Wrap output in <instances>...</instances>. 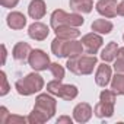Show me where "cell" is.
<instances>
[{"mask_svg": "<svg viewBox=\"0 0 124 124\" xmlns=\"http://www.w3.org/2000/svg\"><path fill=\"white\" fill-rule=\"evenodd\" d=\"M55 107L57 102L53 96L47 95V93H41L37 96L35 99V107L32 109V112L28 117V123L31 124H42L45 121H48L54 112H55Z\"/></svg>", "mask_w": 124, "mask_h": 124, "instance_id": "obj_1", "label": "cell"}, {"mask_svg": "<svg viewBox=\"0 0 124 124\" xmlns=\"http://www.w3.org/2000/svg\"><path fill=\"white\" fill-rule=\"evenodd\" d=\"M15 86H16V91L19 95L29 96L35 92H39L44 88V79L38 73H29V75H26V78L18 80Z\"/></svg>", "mask_w": 124, "mask_h": 124, "instance_id": "obj_2", "label": "cell"}, {"mask_svg": "<svg viewBox=\"0 0 124 124\" xmlns=\"http://www.w3.org/2000/svg\"><path fill=\"white\" fill-rule=\"evenodd\" d=\"M67 69L76 75H91L93 72V67L96 66V57L95 55H79L72 57L67 60Z\"/></svg>", "mask_w": 124, "mask_h": 124, "instance_id": "obj_3", "label": "cell"}, {"mask_svg": "<svg viewBox=\"0 0 124 124\" xmlns=\"http://www.w3.org/2000/svg\"><path fill=\"white\" fill-rule=\"evenodd\" d=\"M85 19L78 15V13H66L64 10H54L53 15H51V26L55 29L57 26H61V25H69V26H80L83 25Z\"/></svg>", "mask_w": 124, "mask_h": 124, "instance_id": "obj_4", "label": "cell"}, {"mask_svg": "<svg viewBox=\"0 0 124 124\" xmlns=\"http://www.w3.org/2000/svg\"><path fill=\"white\" fill-rule=\"evenodd\" d=\"M47 92L58 96V98H63L66 101H72L78 96V88L73 85H63L61 80H53L47 83Z\"/></svg>", "mask_w": 124, "mask_h": 124, "instance_id": "obj_5", "label": "cell"}, {"mask_svg": "<svg viewBox=\"0 0 124 124\" xmlns=\"http://www.w3.org/2000/svg\"><path fill=\"white\" fill-rule=\"evenodd\" d=\"M28 63L37 72L47 70V69H50V64H51L48 54H45L42 50H32L28 57Z\"/></svg>", "mask_w": 124, "mask_h": 124, "instance_id": "obj_6", "label": "cell"}, {"mask_svg": "<svg viewBox=\"0 0 124 124\" xmlns=\"http://www.w3.org/2000/svg\"><path fill=\"white\" fill-rule=\"evenodd\" d=\"M102 42H104V41H102V37L98 35V34H95V32L86 34L85 37H82V44H83L85 50H86L89 54H95V53L101 48Z\"/></svg>", "mask_w": 124, "mask_h": 124, "instance_id": "obj_7", "label": "cell"}, {"mask_svg": "<svg viewBox=\"0 0 124 124\" xmlns=\"http://www.w3.org/2000/svg\"><path fill=\"white\" fill-rule=\"evenodd\" d=\"M117 0H99L96 3V10L105 18H114L117 16Z\"/></svg>", "mask_w": 124, "mask_h": 124, "instance_id": "obj_8", "label": "cell"}, {"mask_svg": "<svg viewBox=\"0 0 124 124\" xmlns=\"http://www.w3.org/2000/svg\"><path fill=\"white\" fill-rule=\"evenodd\" d=\"M50 34V29L47 25L41 23V22H34L29 28H28V35L35 39V41H44Z\"/></svg>", "mask_w": 124, "mask_h": 124, "instance_id": "obj_9", "label": "cell"}, {"mask_svg": "<svg viewBox=\"0 0 124 124\" xmlns=\"http://www.w3.org/2000/svg\"><path fill=\"white\" fill-rule=\"evenodd\" d=\"M92 117V108L89 104L86 102H80L73 109V118L78 121V123H86L89 121Z\"/></svg>", "mask_w": 124, "mask_h": 124, "instance_id": "obj_10", "label": "cell"}, {"mask_svg": "<svg viewBox=\"0 0 124 124\" xmlns=\"http://www.w3.org/2000/svg\"><path fill=\"white\" fill-rule=\"evenodd\" d=\"M95 82H96V85H99L102 88H105L111 82V67L107 63H102L98 66V70L95 75Z\"/></svg>", "mask_w": 124, "mask_h": 124, "instance_id": "obj_11", "label": "cell"}, {"mask_svg": "<svg viewBox=\"0 0 124 124\" xmlns=\"http://www.w3.org/2000/svg\"><path fill=\"white\" fill-rule=\"evenodd\" d=\"M55 37L64 38V39H76L80 35V31L76 26H69V25H61L54 29Z\"/></svg>", "mask_w": 124, "mask_h": 124, "instance_id": "obj_12", "label": "cell"}, {"mask_svg": "<svg viewBox=\"0 0 124 124\" xmlns=\"http://www.w3.org/2000/svg\"><path fill=\"white\" fill-rule=\"evenodd\" d=\"M47 12V8H45V3L44 0H32L29 3V8H28V13L32 19H41Z\"/></svg>", "mask_w": 124, "mask_h": 124, "instance_id": "obj_13", "label": "cell"}, {"mask_svg": "<svg viewBox=\"0 0 124 124\" xmlns=\"http://www.w3.org/2000/svg\"><path fill=\"white\" fill-rule=\"evenodd\" d=\"M82 53H83V44H82V41L79 42V41H75V39H69L66 42L64 57H69V58L79 57V55H82Z\"/></svg>", "mask_w": 124, "mask_h": 124, "instance_id": "obj_14", "label": "cell"}, {"mask_svg": "<svg viewBox=\"0 0 124 124\" xmlns=\"http://www.w3.org/2000/svg\"><path fill=\"white\" fill-rule=\"evenodd\" d=\"M8 25L12 29H23L26 25V18L21 12H12L8 15Z\"/></svg>", "mask_w": 124, "mask_h": 124, "instance_id": "obj_15", "label": "cell"}, {"mask_svg": "<svg viewBox=\"0 0 124 124\" xmlns=\"http://www.w3.org/2000/svg\"><path fill=\"white\" fill-rule=\"evenodd\" d=\"M114 114V104H108V102H102L99 101L95 107V115L98 118H108Z\"/></svg>", "mask_w": 124, "mask_h": 124, "instance_id": "obj_16", "label": "cell"}, {"mask_svg": "<svg viewBox=\"0 0 124 124\" xmlns=\"http://www.w3.org/2000/svg\"><path fill=\"white\" fill-rule=\"evenodd\" d=\"M70 8L75 12L89 13L93 9V3H92V0H70Z\"/></svg>", "mask_w": 124, "mask_h": 124, "instance_id": "obj_17", "label": "cell"}, {"mask_svg": "<svg viewBox=\"0 0 124 124\" xmlns=\"http://www.w3.org/2000/svg\"><path fill=\"white\" fill-rule=\"evenodd\" d=\"M31 51L32 50H31L29 44H26V42H18L15 45V48H13V58L15 60H25V58L29 57Z\"/></svg>", "mask_w": 124, "mask_h": 124, "instance_id": "obj_18", "label": "cell"}, {"mask_svg": "<svg viewBox=\"0 0 124 124\" xmlns=\"http://www.w3.org/2000/svg\"><path fill=\"white\" fill-rule=\"evenodd\" d=\"M91 28L93 32H98V34H109L112 31V23L107 19H96L92 22Z\"/></svg>", "mask_w": 124, "mask_h": 124, "instance_id": "obj_19", "label": "cell"}, {"mask_svg": "<svg viewBox=\"0 0 124 124\" xmlns=\"http://www.w3.org/2000/svg\"><path fill=\"white\" fill-rule=\"evenodd\" d=\"M117 53H118V45L115 42H109L108 45H105V48L102 50L101 53V58L108 63V61H112L115 57H117Z\"/></svg>", "mask_w": 124, "mask_h": 124, "instance_id": "obj_20", "label": "cell"}, {"mask_svg": "<svg viewBox=\"0 0 124 124\" xmlns=\"http://www.w3.org/2000/svg\"><path fill=\"white\" fill-rule=\"evenodd\" d=\"M69 39H64V38H60V37H55L51 42V50L54 53V55L57 57H64V48H66V42Z\"/></svg>", "mask_w": 124, "mask_h": 124, "instance_id": "obj_21", "label": "cell"}, {"mask_svg": "<svg viewBox=\"0 0 124 124\" xmlns=\"http://www.w3.org/2000/svg\"><path fill=\"white\" fill-rule=\"evenodd\" d=\"M111 89L118 93V95H124V73H117L112 80H111Z\"/></svg>", "mask_w": 124, "mask_h": 124, "instance_id": "obj_22", "label": "cell"}, {"mask_svg": "<svg viewBox=\"0 0 124 124\" xmlns=\"http://www.w3.org/2000/svg\"><path fill=\"white\" fill-rule=\"evenodd\" d=\"M50 72L53 73V76L57 80H63V78H64V69L61 67L58 63H51L50 64Z\"/></svg>", "mask_w": 124, "mask_h": 124, "instance_id": "obj_23", "label": "cell"}, {"mask_svg": "<svg viewBox=\"0 0 124 124\" xmlns=\"http://www.w3.org/2000/svg\"><path fill=\"white\" fill-rule=\"evenodd\" d=\"M115 92L114 91H102L101 95H99V99L102 102H108V104H115Z\"/></svg>", "mask_w": 124, "mask_h": 124, "instance_id": "obj_24", "label": "cell"}, {"mask_svg": "<svg viewBox=\"0 0 124 124\" xmlns=\"http://www.w3.org/2000/svg\"><path fill=\"white\" fill-rule=\"evenodd\" d=\"M0 80H2V91H0V95L5 96L8 92H9V83H8V78H6V73L5 72H0Z\"/></svg>", "mask_w": 124, "mask_h": 124, "instance_id": "obj_25", "label": "cell"}, {"mask_svg": "<svg viewBox=\"0 0 124 124\" xmlns=\"http://www.w3.org/2000/svg\"><path fill=\"white\" fill-rule=\"evenodd\" d=\"M25 123H28V118L21 115H9L6 120V124H25Z\"/></svg>", "mask_w": 124, "mask_h": 124, "instance_id": "obj_26", "label": "cell"}, {"mask_svg": "<svg viewBox=\"0 0 124 124\" xmlns=\"http://www.w3.org/2000/svg\"><path fill=\"white\" fill-rule=\"evenodd\" d=\"M114 70L115 73H124V60L117 58V61L114 63Z\"/></svg>", "mask_w": 124, "mask_h": 124, "instance_id": "obj_27", "label": "cell"}, {"mask_svg": "<svg viewBox=\"0 0 124 124\" xmlns=\"http://www.w3.org/2000/svg\"><path fill=\"white\" fill-rule=\"evenodd\" d=\"M9 115H10V114H9V111H8L6 107H2V108H0V124H6V120H8Z\"/></svg>", "mask_w": 124, "mask_h": 124, "instance_id": "obj_28", "label": "cell"}, {"mask_svg": "<svg viewBox=\"0 0 124 124\" xmlns=\"http://www.w3.org/2000/svg\"><path fill=\"white\" fill-rule=\"evenodd\" d=\"M0 3H2V6H3V8L12 9V8H15V6L19 3V0H0Z\"/></svg>", "mask_w": 124, "mask_h": 124, "instance_id": "obj_29", "label": "cell"}, {"mask_svg": "<svg viewBox=\"0 0 124 124\" xmlns=\"http://www.w3.org/2000/svg\"><path fill=\"white\" fill-rule=\"evenodd\" d=\"M61 123H69V124H72V118H70V117L63 115V117H60V118L57 120V124H61Z\"/></svg>", "mask_w": 124, "mask_h": 124, "instance_id": "obj_30", "label": "cell"}, {"mask_svg": "<svg viewBox=\"0 0 124 124\" xmlns=\"http://www.w3.org/2000/svg\"><path fill=\"white\" fill-rule=\"evenodd\" d=\"M117 15H120V16H124V2L118 3V6H117Z\"/></svg>", "mask_w": 124, "mask_h": 124, "instance_id": "obj_31", "label": "cell"}, {"mask_svg": "<svg viewBox=\"0 0 124 124\" xmlns=\"http://www.w3.org/2000/svg\"><path fill=\"white\" fill-rule=\"evenodd\" d=\"M2 64H5L6 63V55H8V51H6V47L5 45H2Z\"/></svg>", "mask_w": 124, "mask_h": 124, "instance_id": "obj_32", "label": "cell"}, {"mask_svg": "<svg viewBox=\"0 0 124 124\" xmlns=\"http://www.w3.org/2000/svg\"><path fill=\"white\" fill-rule=\"evenodd\" d=\"M117 58H121V60H124V48H118V53H117Z\"/></svg>", "mask_w": 124, "mask_h": 124, "instance_id": "obj_33", "label": "cell"}, {"mask_svg": "<svg viewBox=\"0 0 124 124\" xmlns=\"http://www.w3.org/2000/svg\"><path fill=\"white\" fill-rule=\"evenodd\" d=\"M123 39H124V35H123Z\"/></svg>", "mask_w": 124, "mask_h": 124, "instance_id": "obj_34", "label": "cell"}]
</instances>
